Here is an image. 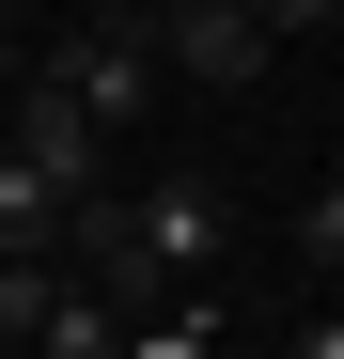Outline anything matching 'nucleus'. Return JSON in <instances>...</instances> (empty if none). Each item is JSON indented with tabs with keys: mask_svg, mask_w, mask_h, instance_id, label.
<instances>
[{
	"mask_svg": "<svg viewBox=\"0 0 344 359\" xmlns=\"http://www.w3.org/2000/svg\"><path fill=\"white\" fill-rule=\"evenodd\" d=\"M47 313H63V250L0 266V344H47Z\"/></svg>",
	"mask_w": 344,
	"mask_h": 359,
	"instance_id": "20e7f679",
	"label": "nucleus"
},
{
	"mask_svg": "<svg viewBox=\"0 0 344 359\" xmlns=\"http://www.w3.org/2000/svg\"><path fill=\"white\" fill-rule=\"evenodd\" d=\"M282 359H344V297H329L313 328H282Z\"/></svg>",
	"mask_w": 344,
	"mask_h": 359,
	"instance_id": "0eeeda50",
	"label": "nucleus"
},
{
	"mask_svg": "<svg viewBox=\"0 0 344 359\" xmlns=\"http://www.w3.org/2000/svg\"><path fill=\"white\" fill-rule=\"evenodd\" d=\"M298 250H313V266L344 281V172H329V188H313V203H298Z\"/></svg>",
	"mask_w": 344,
	"mask_h": 359,
	"instance_id": "423d86ee",
	"label": "nucleus"
},
{
	"mask_svg": "<svg viewBox=\"0 0 344 359\" xmlns=\"http://www.w3.org/2000/svg\"><path fill=\"white\" fill-rule=\"evenodd\" d=\"M251 16H266V47H282V32H329V0H251Z\"/></svg>",
	"mask_w": 344,
	"mask_h": 359,
	"instance_id": "6e6552de",
	"label": "nucleus"
},
{
	"mask_svg": "<svg viewBox=\"0 0 344 359\" xmlns=\"http://www.w3.org/2000/svg\"><path fill=\"white\" fill-rule=\"evenodd\" d=\"M126 359H219V313H204V297H172V313L126 328Z\"/></svg>",
	"mask_w": 344,
	"mask_h": 359,
	"instance_id": "39448f33",
	"label": "nucleus"
},
{
	"mask_svg": "<svg viewBox=\"0 0 344 359\" xmlns=\"http://www.w3.org/2000/svg\"><path fill=\"white\" fill-rule=\"evenodd\" d=\"M329 32H344V0H329Z\"/></svg>",
	"mask_w": 344,
	"mask_h": 359,
	"instance_id": "1a4fd4ad",
	"label": "nucleus"
},
{
	"mask_svg": "<svg viewBox=\"0 0 344 359\" xmlns=\"http://www.w3.org/2000/svg\"><path fill=\"white\" fill-rule=\"evenodd\" d=\"M32 359H126V313H110L94 281H63V313H47V344Z\"/></svg>",
	"mask_w": 344,
	"mask_h": 359,
	"instance_id": "7ed1b4c3",
	"label": "nucleus"
},
{
	"mask_svg": "<svg viewBox=\"0 0 344 359\" xmlns=\"http://www.w3.org/2000/svg\"><path fill=\"white\" fill-rule=\"evenodd\" d=\"M0 156H16V172H32V188H63V219H79V203L110 188V141L79 126V94H63V79H47V63H32L16 94H0Z\"/></svg>",
	"mask_w": 344,
	"mask_h": 359,
	"instance_id": "f257e3e1",
	"label": "nucleus"
},
{
	"mask_svg": "<svg viewBox=\"0 0 344 359\" xmlns=\"http://www.w3.org/2000/svg\"><path fill=\"white\" fill-rule=\"evenodd\" d=\"M47 79L79 94V126H94V141H126L141 109H157V16H126V32H79V47H47Z\"/></svg>",
	"mask_w": 344,
	"mask_h": 359,
	"instance_id": "f03ea898",
	"label": "nucleus"
}]
</instances>
